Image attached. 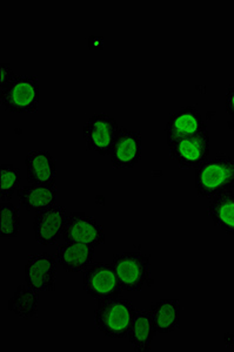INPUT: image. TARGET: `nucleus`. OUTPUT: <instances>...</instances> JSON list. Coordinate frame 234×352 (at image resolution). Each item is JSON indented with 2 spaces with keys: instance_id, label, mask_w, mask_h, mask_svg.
Listing matches in <instances>:
<instances>
[{
  "instance_id": "2",
  "label": "nucleus",
  "mask_w": 234,
  "mask_h": 352,
  "mask_svg": "<svg viewBox=\"0 0 234 352\" xmlns=\"http://www.w3.org/2000/svg\"><path fill=\"white\" fill-rule=\"evenodd\" d=\"M234 187V157L207 159L195 172V189L205 199H214Z\"/></svg>"
},
{
  "instance_id": "1",
  "label": "nucleus",
  "mask_w": 234,
  "mask_h": 352,
  "mask_svg": "<svg viewBox=\"0 0 234 352\" xmlns=\"http://www.w3.org/2000/svg\"><path fill=\"white\" fill-rule=\"evenodd\" d=\"M136 312L134 305L126 298L117 296L98 300L94 312L96 328L109 338H125L134 323Z\"/></svg>"
},
{
  "instance_id": "16",
  "label": "nucleus",
  "mask_w": 234,
  "mask_h": 352,
  "mask_svg": "<svg viewBox=\"0 0 234 352\" xmlns=\"http://www.w3.org/2000/svg\"><path fill=\"white\" fill-rule=\"evenodd\" d=\"M154 328L159 333H171L180 328L182 308L179 300L164 298L154 302L149 310Z\"/></svg>"
},
{
  "instance_id": "14",
  "label": "nucleus",
  "mask_w": 234,
  "mask_h": 352,
  "mask_svg": "<svg viewBox=\"0 0 234 352\" xmlns=\"http://www.w3.org/2000/svg\"><path fill=\"white\" fill-rule=\"evenodd\" d=\"M94 248L77 242H65L58 249V263L69 272H86L93 263Z\"/></svg>"
},
{
  "instance_id": "18",
  "label": "nucleus",
  "mask_w": 234,
  "mask_h": 352,
  "mask_svg": "<svg viewBox=\"0 0 234 352\" xmlns=\"http://www.w3.org/2000/svg\"><path fill=\"white\" fill-rule=\"evenodd\" d=\"M156 333L157 330L154 328L149 311L136 312L134 323L127 335L132 348L136 351H149Z\"/></svg>"
},
{
  "instance_id": "7",
  "label": "nucleus",
  "mask_w": 234,
  "mask_h": 352,
  "mask_svg": "<svg viewBox=\"0 0 234 352\" xmlns=\"http://www.w3.org/2000/svg\"><path fill=\"white\" fill-rule=\"evenodd\" d=\"M83 288L94 300L114 298L120 294V283L112 264L97 262L85 272Z\"/></svg>"
},
{
  "instance_id": "6",
  "label": "nucleus",
  "mask_w": 234,
  "mask_h": 352,
  "mask_svg": "<svg viewBox=\"0 0 234 352\" xmlns=\"http://www.w3.org/2000/svg\"><path fill=\"white\" fill-rule=\"evenodd\" d=\"M117 121L103 113L93 114L83 129L87 148L99 155H109L119 132Z\"/></svg>"
},
{
  "instance_id": "11",
  "label": "nucleus",
  "mask_w": 234,
  "mask_h": 352,
  "mask_svg": "<svg viewBox=\"0 0 234 352\" xmlns=\"http://www.w3.org/2000/svg\"><path fill=\"white\" fill-rule=\"evenodd\" d=\"M142 135L131 129H120L111 151L114 168H134L142 157Z\"/></svg>"
},
{
  "instance_id": "4",
  "label": "nucleus",
  "mask_w": 234,
  "mask_h": 352,
  "mask_svg": "<svg viewBox=\"0 0 234 352\" xmlns=\"http://www.w3.org/2000/svg\"><path fill=\"white\" fill-rule=\"evenodd\" d=\"M0 99L8 112L36 113L39 106V82L36 76H18L1 91Z\"/></svg>"
},
{
  "instance_id": "23",
  "label": "nucleus",
  "mask_w": 234,
  "mask_h": 352,
  "mask_svg": "<svg viewBox=\"0 0 234 352\" xmlns=\"http://www.w3.org/2000/svg\"><path fill=\"white\" fill-rule=\"evenodd\" d=\"M225 106L226 111L232 118H234V84L227 89L226 96H225Z\"/></svg>"
},
{
  "instance_id": "12",
  "label": "nucleus",
  "mask_w": 234,
  "mask_h": 352,
  "mask_svg": "<svg viewBox=\"0 0 234 352\" xmlns=\"http://www.w3.org/2000/svg\"><path fill=\"white\" fill-rule=\"evenodd\" d=\"M205 129H207V127L198 109L192 106H187L178 112L172 113L169 118L165 129L167 144L170 146L174 141L185 136L198 134Z\"/></svg>"
},
{
  "instance_id": "10",
  "label": "nucleus",
  "mask_w": 234,
  "mask_h": 352,
  "mask_svg": "<svg viewBox=\"0 0 234 352\" xmlns=\"http://www.w3.org/2000/svg\"><path fill=\"white\" fill-rule=\"evenodd\" d=\"M67 217V209L61 204H53L52 207L36 212L33 221L36 242L44 247L58 243L63 237Z\"/></svg>"
},
{
  "instance_id": "13",
  "label": "nucleus",
  "mask_w": 234,
  "mask_h": 352,
  "mask_svg": "<svg viewBox=\"0 0 234 352\" xmlns=\"http://www.w3.org/2000/svg\"><path fill=\"white\" fill-rule=\"evenodd\" d=\"M25 166L28 168V180L31 184H57V167L51 153L47 151H33L25 157Z\"/></svg>"
},
{
  "instance_id": "24",
  "label": "nucleus",
  "mask_w": 234,
  "mask_h": 352,
  "mask_svg": "<svg viewBox=\"0 0 234 352\" xmlns=\"http://www.w3.org/2000/svg\"><path fill=\"white\" fill-rule=\"evenodd\" d=\"M228 126H230L231 132H232V135L234 138V118H232L230 121H228Z\"/></svg>"
},
{
  "instance_id": "15",
  "label": "nucleus",
  "mask_w": 234,
  "mask_h": 352,
  "mask_svg": "<svg viewBox=\"0 0 234 352\" xmlns=\"http://www.w3.org/2000/svg\"><path fill=\"white\" fill-rule=\"evenodd\" d=\"M21 207L26 212H43L52 207L57 200V187L49 184H31L18 192Z\"/></svg>"
},
{
  "instance_id": "8",
  "label": "nucleus",
  "mask_w": 234,
  "mask_h": 352,
  "mask_svg": "<svg viewBox=\"0 0 234 352\" xmlns=\"http://www.w3.org/2000/svg\"><path fill=\"white\" fill-rule=\"evenodd\" d=\"M63 239L65 242H77L96 248L105 242V232L96 219L84 212H73L65 223Z\"/></svg>"
},
{
  "instance_id": "22",
  "label": "nucleus",
  "mask_w": 234,
  "mask_h": 352,
  "mask_svg": "<svg viewBox=\"0 0 234 352\" xmlns=\"http://www.w3.org/2000/svg\"><path fill=\"white\" fill-rule=\"evenodd\" d=\"M18 76L14 74L12 68L8 64L1 65L0 67V92L8 88Z\"/></svg>"
},
{
  "instance_id": "20",
  "label": "nucleus",
  "mask_w": 234,
  "mask_h": 352,
  "mask_svg": "<svg viewBox=\"0 0 234 352\" xmlns=\"http://www.w3.org/2000/svg\"><path fill=\"white\" fill-rule=\"evenodd\" d=\"M19 209L11 202H3L0 204V236L3 239H14L19 234Z\"/></svg>"
},
{
  "instance_id": "21",
  "label": "nucleus",
  "mask_w": 234,
  "mask_h": 352,
  "mask_svg": "<svg viewBox=\"0 0 234 352\" xmlns=\"http://www.w3.org/2000/svg\"><path fill=\"white\" fill-rule=\"evenodd\" d=\"M21 187V169L13 164H1L0 168V199L12 200L13 194Z\"/></svg>"
},
{
  "instance_id": "17",
  "label": "nucleus",
  "mask_w": 234,
  "mask_h": 352,
  "mask_svg": "<svg viewBox=\"0 0 234 352\" xmlns=\"http://www.w3.org/2000/svg\"><path fill=\"white\" fill-rule=\"evenodd\" d=\"M207 212L218 228L234 235V192L230 190L212 199Z\"/></svg>"
},
{
  "instance_id": "9",
  "label": "nucleus",
  "mask_w": 234,
  "mask_h": 352,
  "mask_svg": "<svg viewBox=\"0 0 234 352\" xmlns=\"http://www.w3.org/2000/svg\"><path fill=\"white\" fill-rule=\"evenodd\" d=\"M57 258L51 254H32L25 265V280L36 292H53L57 280Z\"/></svg>"
},
{
  "instance_id": "19",
  "label": "nucleus",
  "mask_w": 234,
  "mask_h": 352,
  "mask_svg": "<svg viewBox=\"0 0 234 352\" xmlns=\"http://www.w3.org/2000/svg\"><path fill=\"white\" fill-rule=\"evenodd\" d=\"M39 296L29 285H19L8 300V310L21 318H31L38 312Z\"/></svg>"
},
{
  "instance_id": "3",
  "label": "nucleus",
  "mask_w": 234,
  "mask_h": 352,
  "mask_svg": "<svg viewBox=\"0 0 234 352\" xmlns=\"http://www.w3.org/2000/svg\"><path fill=\"white\" fill-rule=\"evenodd\" d=\"M112 265L123 290L140 292L149 280V258L142 252L116 254Z\"/></svg>"
},
{
  "instance_id": "5",
  "label": "nucleus",
  "mask_w": 234,
  "mask_h": 352,
  "mask_svg": "<svg viewBox=\"0 0 234 352\" xmlns=\"http://www.w3.org/2000/svg\"><path fill=\"white\" fill-rule=\"evenodd\" d=\"M171 157L182 169L199 168L210 155V135L207 129L174 141L170 146Z\"/></svg>"
}]
</instances>
